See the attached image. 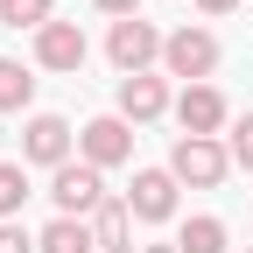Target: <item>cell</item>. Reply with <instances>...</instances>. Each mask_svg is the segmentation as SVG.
<instances>
[{
	"mask_svg": "<svg viewBox=\"0 0 253 253\" xmlns=\"http://www.w3.org/2000/svg\"><path fill=\"white\" fill-rule=\"evenodd\" d=\"M197 7H204V14H232L239 0H197Z\"/></svg>",
	"mask_w": 253,
	"mask_h": 253,
	"instance_id": "obj_19",
	"label": "cell"
},
{
	"mask_svg": "<svg viewBox=\"0 0 253 253\" xmlns=\"http://www.w3.org/2000/svg\"><path fill=\"white\" fill-rule=\"evenodd\" d=\"M21 204H28V169L0 162V211H21Z\"/></svg>",
	"mask_w": 253,
	"mask_h": 253,
	"instance_id": "obj_16",
	"label": "cell"
},
{
	"mask_svg": "<svg viewBox=\"0 0 253 253\" xmlns=\"http://www.w3.org/2000/svg\"><path fill=\"white\" fill-rule=\"evenodd\" d=\"M148 253H176V246H148Z\"/></svg>",
	"mask_w": 253,
	"mask_h": 253,
	"instance_id": "obj_21",
	"label": "cell"
},
{
	"mask_svg": "<svg viewBox=\"0 0 253 253\" xmlns=\"http://www.w3.org/2000/svg\"><path fill=\"white\" fill-rule=\"evenodd\" d=\"M99 7H106V14H120V21H126V14H134V0H99Z\"/></svg>",
	"mask_w": 253,
	"mask_h": 253,
	"instance_id": "obj_20",
	"label": "cell"
},
{
	"mask_svg": "<svg viewBox=\"0 0 253 253\" xmlns=\"http://www.w3.org/2000/svg\"><path fill=\"white\" fill-rule=\"evenodd\" d=\"M176 253H225V225H218V218H190Z\"/></svg>",
	"mask_w": 253,
	"mask_h": 253,
	"instance_id": "obj_13",
	"label": "cell"
},
{
	"mask_svg": "<svg viewBox=\"0 0 253 253\" xmlns=\"http://www.w3.org/2000/svg\"><path fill=\"white\" fill-rule=\"evenodd\" d=\"M126 211H134V218H169V211H176V176H169V169H141Z\"/></svg>",
	"mask_w": 253,
	"mask_h": 253,
	"instance_id": "obj_9",
	"label": "cell"
},
{
	"mask_svg": "<svg viewBox=\"0 0 253 253\" xmlns=\"http://www.w3.org/2000/svg\"><path fill=\"white\" fill-rule=\"evenodd\" d=\"M176 120H183V134L211 141V126H225V99H218L211 84H190L183 99H176Z\"/></svg>",
	"mask_w": 253,
	"mask_h": 253,
	"instance_id": "obj_8",
	"label": "cell"
},
{
	"mask_svg": "<svg viewBox=\"0 0 253 253\" xmlns=\"http://www.w3.org/2000/svg\"><path fill=\"white\" fill-rule=\"evenodd\" d=\"M225 169H232V155L218 148V141H197V134H183V141H176V155H169V176H183V183H197V190H211V183H225Z\"/></svg>",
	"mask_w": 253,
	"mask_h": 253,
	"instance_id": "obj_2",
	"label": "cell"
},
{
	"mask_svg": "<svg viewBox=\"0 0 253 253\" xmlns=\"http://www.w3.org/2000/svg\"><path fill=\"white\" fill-rule=\"evenodd\" d=\"M36 63H42V71H78V63H84V28L78 21H49L36 36Z\"/></svg>",
	"mask_w": 253,
	"mask_h": 253,
	"instance_id": "obj_6",
	"label": "cell"
},
{
	"mask_svg": "<svg viewBox=\"0 0 253 253\" xmlns=\"http://www.w3.org/2000/svg\"><path fill=\"white\" fill-rule=\"evenodd\" d=\"M232 162H239V169H253V113L232 126Z\"/></svg>",
	"mask_w": 253,
	"mask_h": 253,
	"instance_id": "obj_17",
	"label": "cell"
},
{
	"mask_svg": "<svg viewBox=\"0 0 253 253\" xmlns=\"http://www.w3.org/2000/svg\"><path fill=\"white\" fill-rule=\"evenodd\" d=\"M91 239H99L106 253H134V211H126V204H99V225H91Z\"/></svg>",
	"mask_w": 253,
	"mask_h": 253,
	"instance_id": "obj_11",
	"label": "cell"
},
{
	"mask_svg": "<svg viewBox=\"0 0 253 253\" xmlns=\"http://www.w3.org/2000/svg\"><path fill=\"white\" fill-rule=\"evenodd\" d=\"M28 99H36V78H28L21 63L0 56V113H14V106H28Z\"/></svg>",
	"mask_w": 253,
	"mask_h": 253,
	"instance_id": "obj_14",
	"label": "cell"
},
{
	"mask_svg": "<svg viewBox=\"0 0 253 253\" xmlns=\"http://www.w3.org/2000/svg\"><path fill=\"white\" fill-rule=\"evenodd\" d=\"M21 155H28V162L63 169V162H71V126H63L56 113H36V120H28V134H21Z\"/></svg>",
	"mask_w": 253,
	"mask_h": 253,
	"instance_id": "obj_5",
	"label": "cell"
},
{
	"mask_svg": "<svg viewBox=\"0 0 253 253\" xmlns=\"http://www.w3.org/2000/svg\"><path fill=\"white\" fill-rule=\"evenodd\" d=\"M78 141H84V162H91V169L126 162V155H134V134H126V120H91Z\"/></svg>",
	"mask_w": 253,
	"mask_h": 253,
	"instance_id": "obj_7",
	"label": "cell"
},
{
	"mask_svg": "<svg viewBox=\"0 0 253 253\" xmlns=\"http://www.w3.org/2000/svg\"><path fill=\"white\" fill-rule=\"evenodd\" d=\"M162 63H169L176 78H211L218 71V42L204 36V28H176V36L162 42Z\"/></svg>",
	"mask_w": 253,
	"mask_h": 253,
	"instance_id": "obj_4",
	"label": "cell"
},
{
	"mask_svg": "<svg viewBox=\"0 0 253 253\" xmlns=\"http://www.w3.org/2000/svg\"><path fill=\"white\" fill-rule=\"evenodd\" d=\"M246 253H253V246H246Z\"/></svg>",
	"mask_w": 253,
	"mask_h": 253,
	"instance_id": "obj_22",
	"label": "cell"
},
{
	"mask_svg": "<svg viewBox=\"0 0 253 253\" xmlns=\"http://www.w3.org/2000/svg\"><path fill=\"white\" fill-rule=\"evenodd\" d=\"M0 21H7V28H36V36H42V28H49V0H0Z\"/></svg>",
	"mask_w": 253,
	"mask_h": 253,
	"instance_id": "obj_15",
	"label": "cell"
},
{
	"mask_svg": "<svg viewBox=\"0 0 253 253\" xmlns=\"http://www.w3.org/2000/svg\"><path fill=\"white\" fill-rule=\"evenodd\" d=\"M162 106H169L162 78H148V71H141V78H120V113H126V120H155Z\"/></svg>",
	"mask_w": 253,
	"mask_h": 253,
	"instance_id": "obj_10",
	"label": "cell"
},
{
	"mask_svg": "<svg viewBox=\"0 0 253 253\" xmlns=\"http://www.w3.org/2000/svg\"><path fill=\"white\" fill-rule=\"evenodd\" d=\"M106 56L120 63L126 78H141L155 56H162V36H155V28L141 21V14H126V21H113V36H106Z\"/></svg>",
	"mask_w": 253,
	"mask_h": 253,
	"instance_id": "obj_1",
	"label": "cell"
},
{
	"mask_svg": "<svg viewBox=\"0 0 253 253\" xmlns=\"http://www.w3.org/2000/svg\"><path fill=\"white\" fill-rule=\"evenodd\" d=\"M0 253H36V239H28L21 225H0Z\"/></svg>",
	"mask_w": 253,
	"mask_h": 253,
	"instance_id": "obj_18",
	"label": "cell"
},
{
	"mask_svg": "<svg viewBox=\"0 0 253 253\" xmlns=\"http://www.w3.org/2000/svg\"><path fill=\"white\" fill-rule=\"evenodd\" d=\"M36 246H42V253H91L99 239H91V232L78 225V218H56V225H49V232H42Z\"/></svg>",
	"mask_w": 253,
	"mask_h": 253,
	"instance_id": "obj_12",
	"label": "cell"
},
{
	"mask_svg": "<svg viewBox=\"0 0 253 253\" xmlns=\"http://www.w3.org/2000/svg\"><path fill=\"white\" fill-rule=\"evenodd\" d=\"M49 197H56L63 218H78V211H99V204H106V183H99V169H91V162H63Z\"/></svg>",
	"mask_w": 253,
	"mask_h": 253,
	"instance_id": "obj_3",
	"label": "cell"
}]
</instances>
